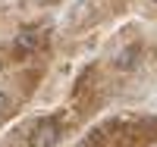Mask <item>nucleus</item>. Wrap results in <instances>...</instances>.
<instances>
[{
	"mask_svg": "<svg viewBox=\"0 0 157 147\" xmlns=\"http://www.w3.org/2000/svg\"><path fill=\"white\" fill-rule=\"evenodd\" d=\"M57 141H60L57 119H44V122H38V128L32 131V147H54Z\"/></svg>",
	"mask_w": 157,
	"mask_h": 147,
	"instance_id": "f257e3e1",
	"label": "nucleus"
},
{
	"mask_svg": "<svg viewBox=\"0 0 157 147\" xmlns=\"http://www.w3.org/2000/svg\"><path fill=\"white\" fill-rule=\"evenodd\" d=\"M6 106H10V100H6V94H3V91H0V116L6 113Z\"/></svg>",
	"mask_w": 157,
	"mask_h": 147,
	"instance_id": "f03ea898",
	"label": "nucleus"
},
{
	"mask_svg": "<svg viewBox=\"0 0 157 147\" xmlns=\"http://www.w3.org/2000/svg\"><path fill=\"white\" fill-rule=\"evenodd\" d=\"M154 3H157V0H154Z\"/></svg>",
	"mask_w": 157,
	"mask_h": 147,
	"instance_id": "7ed1b4c3",
	"label": "nucleus"
}]
</instances>
